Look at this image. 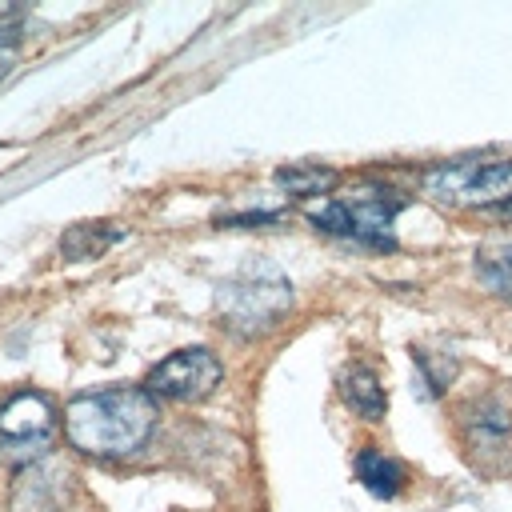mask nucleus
<instances>
[{
  "label": "nucleus",
  "instance_id": "9d476101",
  "mask_svg": "<svg viewBox=\"0 0 512 512\" xmlns=\"http://www.w3.org/2000/svg\"><path fill=\"white\" fill-rule=\"evenodd\" d=\"M476 276L488 292L512 300V240H496V244H484L476 252Z\"/></svg>",
  "mask_w": 512,
  "mask_h": 512
},
{
  "label": "nucleus",
  "instance_id": "ddd939ff",
  "mask_svg": "<svg viewBox=\"0 0 512 512\" xmlns=\"http://www.w3.org/2000/svg\"><path fill=\"white\" fill-rule=\"evenodd\" d=\"M8 60H12V52H8V44H0V76L8 72Z\"/></svg>",
  "mask_w": 512,
  "mask_h": 512
},
{
  "label": "nucleus",
  "instance_id": "423d86ee",
  "mask_svg": "<svg viewBox=\"0 0 512 512\" xmlns=\"http://www.w3.org/2000/svg\"><path fill=\"white\" fill-rule=\"evenodd\" d=\"M464 444L472 448L476 464L484 472H508L512 468V408L496 396L472 400L464 408Z\"/></svg>",
  "mask_w": 512,
  "mask_h": 512
},
{
  "label": "nucleus",
  "instance_id": "0eeeda50",
  "mask_svg": "<svg viewBox=\"0 0 512 512\" xmlns=\"http://www.w3.org/2000/svg\"><path fill=\"white\" fill-rule=\"evenodd\" d=\"M56 428V408L44 392H16L0 404V436L4 440H44Z\"/></svg>",
  "mask_w": 512,
  "mask_h": 512
},
{
  "label": "nucleus",
  "instance_id": "f257e3e1",
  "mask_svg": "<svg viewBox=\"0 0 512 512\" xmlns=\"http://www.w3.org/2000/svg\"><path fill=\"white\" fill-rule=\"evenodd\" d=\"M156 428V400L144 388H100L64 404V436L84 456H128Z\"/></svg>",
  "mask_w": 512,
  "mask_h": 512
},
{
  "label": "nucleus",
  "instance_id": "f8f14e48",
  "mask_svg": "<svg viewBox=\"0 0 512 512\" xmlns=\"http://www.w3.org/2000/svg\"><path fill=\"white\" fill-rule=\"evenodd\" d=\"M276 180L296 196H316V192H328L336 184V172L320 168V164H292V168H280Z\"/></svg>",
  "mask_w": 512,
  "mask_h": 512
},
{
  "label": "nucleus",
  "instance_id": "f03ea898",
  "mask_svg": "<svg viewBox=\"0 0 512 512\" xmlns=\"http://www.w3.org/2000/svg\"><path fill=\"white\" fill-rule=\"evenodd\" d=\"M288 304H292V284L272 264H248L236 276H228L216 292V308L232 332L272 328Z\"/></svg>",
  "mask_w": 512,
  "mask_h": 512
},
{
  "label": "nucleus",
  "instance_id": "1a4fd4ad",
  "mask_svg": "<svg viewBox=\"0 0 512 512\" xmlns=\"http://www.w3.org/2000/svg\"><path fill=\"white\" fill-rule=\"evenodd\" d=\"M116 240H124V232L120 228H112L108 220H100V224H76V228H68L64 232V240H60V252L68 256V260H92V256H104Z\"/></svg>",
  "mask_w": 512,
  "mask_h": 512
},
{
  "label": "nucleus",
  "instance_id": "6e6552de",
  "mask_svg": "<svg viewBox=\"0 0 512 512\" xmlns=\"http://www.w3.org/2000/svg\"><path fill=\"white\" fill-rule=\"evenodd\" d=\"M340 396L352 412H360L364 420H380L388 400H384V384L376 380L372 368H352L344 380H340Z\"/></svg>",
  "mask_w": 512,
  "mask_h": 512
},
{
  "label": "nucleus",
  "instance_id": "7ed1b4c3",
  "mask_svg": "<svg viewBox=\"0 0 512 512\" xmlns=\"http://www.w3.org/2000/svg\"><path fill=\"white\" fill-rule=\"evenodd\" d=\"M404 208V196L396 188H384V184H360L344 196H328L324 204L308 208L312 224L324 228V232H336V236H352L360 244H380L388 248L392 236V220L396 212Z\"/></svg>",
  "mask_w": 512,
  "mask_h": 512
},
{
  "label": "nucleus",
  "instance_id": "39448f33",
  "mask_svg": "<svg viewBox=\"0 0 512 512\" xmlns=\"http://www.w3.org/2000/svg\"><path fill=\"white\" fill-rule=\"evenodd\" d=\"M224 376V364L208 348H180L148 372V392L164 400H204Z\"/></svg>",
  "mask_w": 512,
  "mask_h": 512
},
{
  "label": "nucleus",
  "instance_id": "20e7f679",
  "mask_svg": "<svg viewBox=\"0 0 512 512\" xmlns=\"http://www.w3.org/2000/svg\"><path fill=\"white\" fill-rule=\"evenodd\" d=\"M424 196L444 208H492L512 200V160H448L424 172Z\"/></svg>",
  "mask_w": 512,
  "mask_h": 512
},
{
  "label": "nucleus",
  "instance_id": "9b49d317",
  "mask_svg": "<svg viewBox=\"0 0 512 512\" xmlns=\"http://www.w3.org/2000/svg\"><path fill=\"white\" fill-rule=\"evenodd\" d=\"M356 476H360V484H364L372 496H396L400 484H404L400 464L388 460V456L376 452V448H364V452L356 456Z\"/></svg>",
  "mask_w": 512,
  "mask_h": 512
}]
</instances>
